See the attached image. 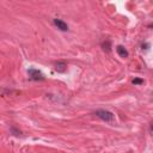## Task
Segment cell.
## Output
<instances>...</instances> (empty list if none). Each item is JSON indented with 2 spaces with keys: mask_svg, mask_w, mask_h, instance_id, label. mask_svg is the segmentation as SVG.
Listing matches in <instances>:
<instances>
[{
  "mask_svg": "<svg viewBox=\"0 0 153 153\" xmlns=\"http://www.w3.org/2000/svg\"><path fill=\"white\" fill-rule=\"evenodd\" d=\"M66 70H67V65L65 62H62V61H60V62L55 65V71L59 73H64V72H66Z\"/></svg>",
  "mask_w": 153,
  "mask_h": 153,
  "instance_id": "5b68a950",
  "label": "cell"
},
{
  "mask_svg": "<svg viewBox=\"0 0 153 153\" xmlns=\"http://www.w3.org/2000/svg\"><path fill=\"white\" fill-rule=\"evenodd\" d=\"M133 84H134V85H141V84H144V80H142V79L135 78V79L133 80Z\"/></svg>",
  "mask_w": 153,
  "mask_h": 153,
  "instance_id": "52a82bcc",
  "label": "cell"
},
{
  "mask_svg": "<svg viewBox=\"0 0 153 153\" xmlns=\"http://www.w3.org/2000/svg\"><path fill=\"white\" fill-rule=\"evenodd\" d=\"M54 24L59 30H61V31H67V30H68V25H67L64 21L58 19V18H55L54 19Z\"/></svg>",
  "mask_w": 153,
  "mask_h": 153,
  "instance_id": "3957f363",
  "label": "cell"
},
{
  "mask_svg": "<svg viewBox=\"0 0 153 153\" xmlns=\"http://www.w3.org/2000/svg\"><path fill=\"white\" fill-rule=\"evenodd\" d=\"M103 49L107 52H110V42L109 41H107L105 43H103Z\"/></svg>",
  "mask_w": 153,
  "mask_h": 153,
  "instance_id": "8992f818",
  "label": "cell"
},
{
  "mask_svg": "<svg viewBox=\"0 0 153 153\" xmlns=\"http://www.w3.org/2000/svg\"><path fill=\"white\" fill-rule=\"evenodd\" d=\"M95 115L97 116L98 119H101L102 121H105V122H114L115 121V115L111 111H108V110H96Z\"/></svg>",
  "mask_w": 153,
  "mask_h": 153,
  "instance_id": "6da1fadb",
  "label": "cell"
},
{
  "mask_svg": "<svg viewBox=\"0 0 153 153\" xmlns=\"http://www.w3.org/2000/svg\"><path fill=\"white\" fill-rule=\"evenodd\" d=\"M151 130H152V133H153V123L151 125Z\"/></svg>",
  "mask_w": 153,
  "mask_h": 153,
  "instance_id": "ba28073f",
  "label": "cell"
},
{
  "mask_svg": "<svg viewBox=\"0 0 153 153\" xmlns=\"http://www.w3.org/2000/svg\"><path fill=\"white\" fill-rule=\"evenodd\" d=\"M29 76H30V79L32 80H44V76L43 73L38 70H35V68H30L29 70Z\"/></svg>",
  "mask_w": 153,
  "mask_h": 153,
  "instance_id": "7a4b0ae2",
  "label": "cell"
},
{
  "mask_svg": "<svg viewBox=\"0 0 153 153\" xmlns=\"http://www.w3.org/2000/svg\"><path fill=\"white\" fill-rule=\"evenodd\" d=\"M116 52H117V54L120 55L121 58H123V59H126V58H128V50L126 49V48L123 47V46H117V48H116Z\"/></svg>",
  "mask_w": 153,
  "mask_h": 153,
  "instance_id": "277c9868",
  "label": "cell"
}]
</instances>
